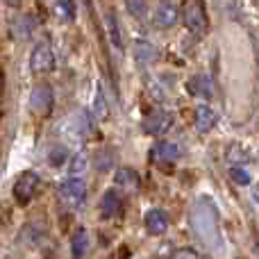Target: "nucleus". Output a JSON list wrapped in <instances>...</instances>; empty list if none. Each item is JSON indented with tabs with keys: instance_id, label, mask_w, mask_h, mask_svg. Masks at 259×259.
<instances>
[{
	"instance_id": "nucleus-13",
	"label": "nucleus",
	"mask_w": 259,
	"mask_h": 259,
	"mask_svg": "<svg viewBox=\"0 0 259 259\" xmlns=\"http://www.w3.org/2000/svg\"><path fill=\"white\" fill-rule=\"evenodd\" d=\"M100 211H103V216H107V219H112V216H116L118 211H121V198H118L116 191H105L103 200H100Z\"/></svg>"
},
{
	"instance_id": "nucleus-4",
	"label": "nucleus",
	"mask_w": 259,
	"mask_h": 259,
	"mask_svg": "<svg viewBox=\"0 0 259 259\" xmlns=\"http://www.w3.org/2000/svg\"><path fill=\"white\" fill-rule=\"evenodd\" d=\"M36 189H39V175H36L34 170H27V173H23L21 178L16 180V184H14V198H16L21 205H27V202L32 200V196L36 193Z\"/></svg>"
},
{
	"instance_id": "nucleus-1",
	"label": "nucleus",
	"mask_w": 259,
	"mask_h": 259,
	"mask_svg": "<svg viewBox=\"0 0 259 259\" xmlns=\"http://www.w3.org/2000/svg\"><path fill=\"white\" fill-rule=\"evenodd\" d=\"M191 228L196 232V237L200 239L202 246H207L214 252L223 250V237H221V228H219V211H216V205L211 198L200 196L193 202Z\"/></svg>"
},
{
	"instance_id": "nucleus-17",
	"label": "nucleus",
	"mask_w": 259,
	"mask_h": 259,
	"mask_svg": "<svg viewBox=\"0 0 259 259\" xmlns=\"http://www.w3.org/2000/svg\"><path fill=\"white\" fill-rule=\"evenodd\" d=\"M57 14L62 21H75L77 16V7H75V0H57Z\"/></svg>"
},
{
	"instance_id": "nucleus-26",
	"label": "nucleus",
	"mask_w": 259,
	"mask_h": 259,
	"mask_svg": "<svg viewBox=\"0 0 259 259\" xmlns=\"http://www.w3.org/2000/svg\"><path fill=\"white\" fill-rule=\"evenodd\" d=\"M5 3H7L9 7H18V5H21V0H5Z\"/></svg>"
},
{
	"instance_id": "nucleus-20",
	"label": "nucleus",
	"mask_w": 259,
	"mask_h": 259,
	"mask_svg": "<svg viewBox=\"0 0 259 259\" xmlns=\"http://www.w3.org/2000/svg\"><path fill=\"white\" fill-rule=\"evenodd\" d=\"M125 3H127L130 14H132L134 18H143V16H146V12H148V3H146V0H125Z\"/></svg>"
},
{
	"instance_id": "nucleus-18",
	"label": "nucleus",
	"mask_w": 259,
	"mask_h": 259,
	"mask_svg": "<svg viewBox=\"0 0 259 259\" xmlns=\"http://www.w3.org/2000/svg\"><path fill=\"white\" fill-rule=\"evenodd\" d=\"M114 180H116V184H121V187H130V189L139 184V178H137V173H134L132 168H121Z\"/></svg>"
},
{
	"instance_id": "nucleus-15",
	"label": "nucleus",
	"mask_w": 259,
	"mask_h": 259,
	"mask_svg": "<svg viewBox=\"0 0 259 259\" xmlns=\"http://www.w3.org/2000/svg\"><path fill=\"white\" fill-rule=\"evenodd\" d=\"M87 246H89V234L84 228H80L71 239V250H73V259H84L87 255Z\"/></svg>"
},
{
	"instance_id": "nucleus-16",
	"label": "nucleus",
	"mask_w": 259,
	"mask_h": 259,
	"mask_svg": "<svg viewBox=\"0 0 259 259\" xmlns=\"http://www.w3.org/2000/svg\"><path fill=\"white\" fill-rule=\"evenodd\" d=\"M134 59L141 64H150L157 59V48L152 44H148V41H137L134 44Z\"/></svg>"
},
{
	"instance_id": "nucleus-22",
	"label": "nucleus",
	"mask_w": 259,
	"mask_h": 259,
	"mask_svg": "<svg viewBox=\"0 0 259 259\" xmlns=\"http://www.w3.org/2000/svg\"><path fill=\"white\" fill-rule=\"evenodd\" d=\"M66 148H62V146H55V148H50V152H48V161L53 166H59V164H64L66 161Z\"/></svg>"
},
{
	"instance_id": "nucleus-2",
	"label": "nucleus",
	"mask_w": 259,
	"mask_h": 259,
	"mask_svg": "<svg viewBox=\"0 0 259 259\" xmlns=\"http://www.w3.org/2000/svg\"><path fill=\"white\" fill-rule=\"evenodd\" d=\"M182 21L187 25L189 32H193L196 36L207 34V27H209V21H207V12L202 0H187L182 7Z\"/></svg>"
},
{
	"instance_id": "nucleus-11",
	"label": "nucleus",
	"mask_w": 259,
	"mask_h": 259,
	"mask_svg": "<svg viewBox=\"0 0 259 259\" xmlns=\"http://www.w3.org/2000/svg\"><path fill=\"white\" fill-rule=\"evenodd\" d=\"M216 121H219V116H216V112L211 107L200 105V107L196 109V127L200 130V132H209V130L216 125Z\"/></svg>"
},
{
	"instance_id": "nucleus-8",
	"label": "nucleus",
	"mask_w": 259,
	"mask_h": 259,
	"mask_svg": "<svg viewBox=\"0 0 259 259\" xmlns=\"http://www.w3.org/2000/svg\"><path fill=\"white\" fill-rule=\"evenodd\" d=\"M175 23H178V7H175L173 3H168V0H164V3L157 5V12H155V25L157 27H173Z\"/></svg>"
},
{
	"instance_id": "nucleus-21",
	"label": "nucleus",
	"mask_w": 259,
	"mask_h": 259,
	"mask_svg": "<svg viewBox=\"0 0 259 259\" xmlns=\"http://www.w3.org/2000/svg\"><path fill=\"white\" fill-rule=\"evenodd\" d=\"M94 112L98 118H105L107 116V100H105V94L103 91H96V98H94Z\"/></svg>"
},
{
	"instance_id": "nucleus-24",
	"label": "nucleus",
	"mask_w": 259,
	"mask_h": 259,
	"mask_svg": "<svg viewBox=\"0 0 259 259\" xmlns=\"http://www.w3.org/2000/svg\"><path fill=\"white\" fill-rule=\"evenodd\" d=\"M18 27V36H30L32 32H34V18L32 16H23L21 21L16 23Z\"/></svg>"
},
{
	"instance_id": "nucleus-5",
	"label": "nucleus",
	"mask_w": 259,
	"mask_h": 259,
	"mask_svg": "<svg viewBox=\"0 0 259 259\" xmlns=\"http://www.w3.org/2000/svg\"><path fill=\"white\" fill-rule=\"evenodd\" d=\"M170 125H173V116H170L168 112H161V109H157V112L148 114V116L143 118V123H141L143 132H146V134H152V137L168 132Z\"/></svg>"
},
{
	"instance_id": "nucleus-12",
	"label": "nucleus",
	"mask_w": 259,
	"mask_h": 259,
	"mask_svg": "<svg viewBox=\"0 0 259 259\" xmlns=\"http://www.w3.org/2000/svg\"><path fill=\"white\" fill-rule=\"evenodd\" d=\"M152 157L159 161H175L180 157V148L170 141H159L152 148Z\"/></svg>"
},
{
	"instance_id": "nucleus-23",
	"label": "nucleus",
	"mask_w": 259,
	"mask_h": 259,
	"mask_svg": "<svg viewBox=\"0 0 259 259\" xmlns=\"http://www.w3.org/2000/svg\"><path fill=\"white\" fill-rule=\"evenodd\" d=\"M230 178H232L237 184H243V187L250 184V180H252L250 173H248L246 168H239V166H232V168H230Z\"/></svg>"
},
{
	"instance_id": "nucleus-6",
	"label": "nucleus",
	"mask_w": 259,
	"mask_h": 259,
	"mask_svg": "<svg viewBox=\"0 0 259 259\" xmlns=\"http://www.w3.org/2000/svg\"><path fill=\"white\" fill-rule=\"evenodd\" d=\"M30 66L34 73H48L55 68V53L48 44H39L34 50H32L30 57Z\"/></svg>"
},
{
	"instance_id": "nucleus-9",
	"label": "nucleus",
	"mask_w": 259,
	"mask_h": 259,
	"mask_svg": "<svg viewBox=\"0 0 259 259\" xmlns=\"http://www.w3.org/2000/svg\"><path fill=\"white\" fill-rule=\"evenodd\" d=\"M187 89H189V94L198 96V98H207V100H209L211 96H214V87H211V80L207 75L191 77V80H189V84H187Z\"/></svg>"
},
{
	"instance_id": "nucleus-3",
	"label": "nucleus",
	"mask_w": 259,
	"mask_h": 259,
	"mask_svg": "<svg viewBox=\"0 0 259 259\" xmlns=\"http://www.w3.org/2000/svg\"><path fill=\"white\" fill-rule=\"evenodd\" d=\"M57 196L64 205L68 207H80L87 200V184L80 178H68L64 182H59L57 187Z\"/></svg>"
},
{
	"instance_id": "nucleus-14",
	"label": "nucleus",
	"mask_w": 259,
	"mask_h": 259,
	"mask_svg": "<svg viewBox=\"0 0 259 259\" xmlns=\"http://www.w3.org/2000/svg\"><path fill=\"white\" fill-rule=\"evenodd\" d=\"M105 21H107V34H109V41L114 44V48L123 50V32H121V23H118L116 14H114V12H107Z\"/></svg>"
},
{
	"instance_id": "nucleus-25",
	"label": "nucleus",
	"mask_w": 259,
	"mask_h": 259,
	"mask_svg": "<svg viewBox=\"0 0 259 259\" xmlns=\"http://www.w3.org/2000/svg\"><path fill=\"white\" fill-rule=\"evenodd\" d=\"M173 259H198V255L193 250H189V248H184V250H178L175 252Z\"/></svg>"
},
{
	"instance_id": "nucleus-19",
	"label": "nucleus",
	"mask_w": 259,
	"mask_h": 259,
	"mask_svg": "<svg viewBox=\"0 0 259 259\" xmlns=\"http://www.w3.org/2000/svg\"><path fill=\"white\" fill-rule=\"evenodd\" d=\"M84 168H87V157H84V152H77V155H73V157H71V166H68L71 175L84 173Z\"/></svg>"
},
{
	"instance_id": "nucleus-7",
	"label": "nucleus",
	"mask_w": 259,
	"mask_h": 259,
	"mask_svg": "<svg viewBox=\"0 0 259 259\" xmlns=\"http://www.w3.org/2000/svg\"><path fill=\"white\" fill-rule=\"evenodd\" d=\"M53 100H55V96L48 84H36L30 94V107L34 109L36 114H50Z\"/></svg>"
},
{
	"instance_id": "nucleus-10",
	"label": "nucleus",
	"mask_w": 259,
	"mask_h": 259,
	"mask_svg": "<svg viewBox=\"0 0 259 259\" xmlns=\"http://www.w3.org/2000/svg\"><path fill=\"white\" fill-rule=\"evenodd\" d=\"M146 228L150 234H164L168 230V219L161 209H150L146 214Z\"/></svg>"
}]
</instances>
